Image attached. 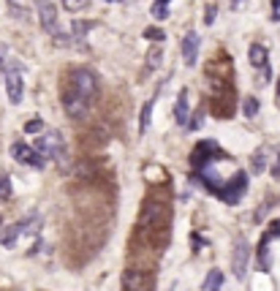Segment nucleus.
<instances>
[{
    "instance_id": "obj_1",
    "label": "nucleus",
    "mask_w": 280,
    "mask_h": 291,
    "mask_svg": "<svg viewBox=\"0 0 280 291\" xmlns=\"http://www.w3.org/2000/svg\"><path fill=\"white\" fill-rule=\"evenodd\" d=\"M68 84L79 93V96H85L87 101H93L98 96V76H95L90 68H74L68 74Z\"/></svg>"
},
{
    "instance_id": "obj_2",
    "label": "nucleus",
    "mask_w": 280,
    "mask_h": 291,
    "mask_svg": "<svg viewBox=\"0 0 280 291\" xmlns=\"http://www.w3.org/2000/svg\"><path fill=\"white\" fill-rule=\"evenodd\" d=\"M33 150L41 153L44 158H58V161H60L63 155H66V141H63L60 131H46V133H41V136H38Z\"/></svg>"
},
{
    "instance_id": "obj_3",
    "label": "nucleus",
    "mask_w": 280,
    "mask_h": 291,
    "mask_svg": "<svg viewBox=\"0 0 280 291\" xmlns=\"http://www.w3.org/2000/svg\"><path fill=\"white\" fill-rule=\"evenodd\" d=\"M11 158L17 163H25V166H33V169H44L46 166L44 155L36 153L30 144H25V141H14V144H11Z\"/></svg>"
},
{
    "instance_id": "obj_4",
    "label": "nucleus",
    "mask_w": 280,
    "mask_h": 291,
    "mask_svg": "<svg viewBox=\"0 0 280 291\" xmlns=\"http://www.w3.org/2000/svg\"><path fill=\"white\" fill-rule=\"evenodd\" d=\"M63 109L68 112V117H74V120H76V117H85L87 114L90 101H87L85 96H79V93L68 84V88L63 90Z\"/></svg>"
},
{
    "instance_id": "obj_5",
    "label": "nucleus",
    "mask_w": 280,
    "mask_h": 291,
    "mask_svg": "<svg viewBox=\"0 0 280 291\" xmlns=\"http://www.w3.org/2000/svg\"><path fill=\"white\" fill-rule=\"evenodd\" d=\"M247 261H250V245H247L245 237H239L234 242V253H231V267H234V278L237 280H245Z\"/></svg>"
},
{
    "instance_id": "obj_6",
    "label": "nucleus",
    "mask_w": 280,
    "mask_h": 291,
    "mask_svg": "<svg viewBox=\"0 0 280 291\" xmlns=\"http://www.w3.org/2000/svg\"><path fill=\"white\" fill-rule=\"evenodd\" d=\"M36 3V11H38V22L46 33L58 36V9H54L52 0H33Z\"/></svg>"
},
{
    "instance_id": "obj_7",
    "label": "nucleus",
    "mask_w": 280,
    "mask_h": 291,
    "mask_svg": "<svg viewBox=\"0 0 280 291\" xmlns=\"http://www.w3.org/2000/svg\"><path fill=\"white\" fill-rule=\"evenodd\" d=\"M6 90H9V101L11 104H19L22 96H25V84H22V74H19V63L6 68Z\"/></svg>"
},
{
    "instance_id": "obj_8",
    "label": "nucleus",
    "mask_w": 280,
    "mask_h": 291,
    "mask_svg": "<svg viewBox=\"0 0 280 291\" xmlns=\"http://www.w3.org/2000/svg\"><path fill=\"white\" fill-rule=\"evenodd\" d=\"M182 60H185V66H196L199 60V33H185L182 38Z\"/></svg>"
},
{
    "instance_id": "obj_9",
    "label": "nucleus",
    "mask_w": 280,
    "mask_h": 291,
    "mask_svg": "<svg viewBox=\"0 0 280 291\" xmlns=\"http://www.w3.org/2000/svg\"><path fill=\"white\" fill-rule=\"evenodd\" d=\"M123 286H125L128 291H150V286H147V275L139 272V270H128V272H123Z\"/></svg>"
},
{
    "instance_id": "obj_10",
    "label": "nucleus",
    "mask_w": 280,
    "mask_h": 291,
    "mask_svg": "<svg viewBox=\"0 0 280 291\" xmlns=\"http://www.w3.org/2000/svg\"><path fill=\"white\" fill-rule=\"evenodd\" d=\"M247 60H250L253 68H267L269 66V63H267V46L253 44L250 49H247Z\"/></svg>"
},
{
    "instance_id": "obj_11",
    "label": "nucleus",
    "mask_w": 280,
    "mask_h": 291,
    "mask_svg": "<svg viewBox=\"0 0 280 291\" xmlns=\"http://www.w3.org/2000/svg\"><path fill=\"white\" fill-rule=\"evenodd\" d=\"M174 120L180 125H188V90H180L177 106H174Z\"/></svg>"
},
{
    "instance_id": "obj_12",
    "label": "nucleus",
    "mask_w": 280,
    "mask_h": 291,
    "mask_svg": "<svg viewBox=\"0 0 280 291\" xmlns=\"http://www.w3.org/2000/svg\"><path fill=\"white\" fill-rule=\"evenodd\" d=\"M223 288V272L220 270H210L202 283V291H220Z\"/></svg>"
},
{
    "instance_id": "obj_13",
    "label": "nucleus",
    "mask_w": 280,
    "mask_h": 291,
    "mask_svg": "<svg viewBox=\"0 0 280 291\" xmlns=\"http://www.w3.org/2000/svg\"><path fill=\"white\" fill-rule=\"evenodd\" d=\"M259 267L264 272L272 267V256H269V240L267 237H261V242H259Z\"/></svg>"
},
{
    "instance_id": "obj_14",
    "label": "nucleus",
    "mask_w": 280,
    "mask_h": 291,
    "mask_svg": "<svg viewBox=\"0 0 280 291\" xmlns=\"http://www.w3.org/2000/svg\"><path fill=\"white\" fill-rule=\"evenodd\" d=\"M153 106H155V98L147 101V104L142 106V114H139V133H147L150 120H153Z\"/></svg>"
},
{
    "instance_id": "obj_15",
    "label": "nucleus",
    "mask_w": 280,
    "mask_h": 291,
    "mask_svg": "<svg viewBox=\"0 0 280 291\" xmlns=\"http://www.w3.org/2000/svg\"><path fill=\"white\" fill-rule=\"evenodd\" d=\"M163 215H166V210H163L158 201H150L147 207H145V212H142L145 223H155V218H163Z\"/></svg>"
},
{
    "instance_id": "obj_16",
    "label": "nucleus",
    "mask_w": 280,
    "mask_h": 291,
    "mask_svg": "<svg viewBox=\"0 0 280 291\" xmlns=\"http://www.w3.org/2000/svg\"><path fill=\"white\" fill-rule=\"evenodd\" d=\"M264 166H267V147H259L253 155V163H250V169H253V174H261Z\"/></svg>"
},
{
    "instance_id": "obj_17",
    "label": "nucleus",
    "mask_w": 280,
    "mask_h": 291,
    "mask_svg": "<svg viewBox=\"0 0 280 291\" xmlns=\"http://www.w3.org/2000/svg\"><path fill=\"white\" fill-rule=\"evenodd\" d=\"M161 54H163L161 46H153V49H150V54H147V74H153V71L161 66Z\"/></svg>"
},
{
    "instance_id": "obj_18",
    "label": "nucleus",
    "mask_w": 280,
    "mask_h": 291,
    "mask_svg": "<svg viewBox=\"0 0 280 291\" xmlns=\"http://www.w3.org/2000/svg\"><path fill=\"white\" fill-rule=\"evenodd\" d=\"M71 25H74V27H71V33H74V38H85L87 33H90V30H93V25H95V22H71Z\"/></svg>"
},
{
    "instance_id": "obj_19",
    "label": "nucleus",
    "mask_w": 280,
    "mask_h": 291,
    "mask_svg": "<svg viewBox=\"0 0 280 291\" xmlns=\"http://www.w3.org/2000/svg\"><path fill=\"white\" fill-rule=\"evenodd\" d=\"M242 112H245V117H256V114H259V98L247 96L242 101Z\"/></svg>"
},
{
    "instance_id": "obj_20",
    "label": "nucleus",
    "mask_w": 280,
    "mask_h": 291,
    "mask_svg": "<svg viewBox=\"0 0 280 291\" xmlns=\"http://www.w3.org/2000/svg\"><path fill=\"white\" fill-rule=\"evenodd\" d=\"M0 199H11V180L9 174H0Z\"/></svg>"
},
{
    "instance_id": "obj_21",
    "label": "nucleus",
    "mask_w": 280,
    "mask_h": 291,
    "mask_svg": "<svg viewBox=\"0 0 280 291\" xmlns=\"http://www.w3.org/2000/svg\"><path fill=\"white\" fill-rule=\"evenodd\" d=\"M63 6H66V11H82L90 6V0H63Z\"/></svg>"
},
{
    "instance_id": "obj_22",
    "label": "nucleus",
    "mask_w": 280,
    "mask_h": 291,
    "mask_svg": "<svg viewBox=\"0 0 280 291\" xmlns=\"http://www.w3.org/2000/svg\"><path fill=\"white\" fill-rule=\"evenodd\" d=\"M145 38H147V41H158V44H161L163 38H166V33H163L161 27H147L145 30Z\"/></svg>"
},
{
    "instance_id": "obj_23",
    "label": "nucleus",
    "mask_w": 280,
    "mask_h": 291,
    "mask_svg": "<svg viewBox=\"0 0 280 291\" xmlns=\"http://www.w3.org/2000/svg\"><path fill=\"white\" fill-rule=\"evenodd\" d=\"M41 131H44V120H30V123H25V133H30V136H38Z\"/></svg>"
},
{
    "instance_id": "obj_24",
    "label": "nucleus",
    "mask_w": 280,
    "mask_h": 291,
    "mask_svg": "<svg viewBox=\"0 0 280 291\" xmlns=\"http://www.w3.org/2000/svg\"><path fill=\"white\" fill-rule=\"evenodd\" d=\"M153 17H155V19H166V17H169V6L155 3V6H153Z\"/></svg>"
},
{
    "instance_id": "obj_25",
    "label": "nucleus",
    "mask_w": 280,
    "mask_h": 291,
    "mask_svg": "<svg viewBox=\"0 0 280 291\" xmlns=\"http://www.w3.org/2000/svg\"><path fill=\"white\" fill-rule=\"evenodd\" d=\"M215 17H218V9H215V6L210 3V6L204 9V25H212V22H215Z\"/></svg>"
},
{
    "instance_id": "obj_26",
    "label": "nucleus",
    "mask_w": 280,
    "mask_h": 291,
    "mask_svg": "<svg viewBox=\"0 0 280 291\" xmlns=\"http://www.w3.org/2000/svg\"><path fill=\"white\" fill-rule=\"evenodd\" d=\"M264 237H267V240H272V237H280V221H275V223H272V229H269L267 234H264Z\"/></svg>"
},
{
    "instance_id": "obj_27",
    "label": "nucleus",
    "mask_w": 280,
    "mask_h": 291,
    "mask_svg": "<svg viewBox=\"0 0 280 291\" xmlns=\"http://www.w3.org/2000/svg\"><path fill=\"white\" fill-rule=\"evenodd\" d=\"M269 3H272V9H275V11L280 14V0H269Z\"/></svg>"
},
{
    "instance_id": "obj_28",
    "label": "nucleus",
    "mask_w": 280,
    "mask_h": 291,
    "mask_svg": "<svg viewBox=\"0 0 280 291\" xmlns=\"http://www.w3.org/2000/svg\"><path fill=\"white\" fill-rule=\"evenodd\" d=\"M3 57H6V44H0V63H3Z\"/></svg>"
},
{
    "instance_id": "obj_29",
    "label": "nucleus",
    "mask_w": 280,
    "mask_h": 291,
    "mask_svg": "<svg viewBox=\"0 0 280 291\" xmlns=\"http://www.w3.org/2000/svg\"><path fill=\"white\" fill-rule=\"evenodd\" d=\"M158 3H161V6H169V3H172V0H158Z\"/></svg>"
},
{
    "instance_id": "obj_30",
    "label": "nucleus",
    "mask_w": 280,
    "mask_h": 291,
    "mask_svg": "<svg viewBox=\"0 0 280 291\" xmlns=\"http://www.w3.org/2000/svg\"><path fill=\"white\" fill-rule=\"evenodd\" d=\"M277 98H280V82H277Z\"/></svg>"
},
{
    "instance_id": "obj_31",
    "label": "nucleus",
    "mask_w": 280,
    "mask_h": 291,
    "mask_svg": "<svg viewBox=\"0 0 280 291\" xmlns=\"http://www.w3.org/2000/svg\"><path fill=\"white\" fill-rule=\"evenodd\" d=\"M106 3H120V0H106Z\"/></svg>"
},
{
    "instance_id": "obj_32",
    "label": "nucleus",
    "mask_w": 280,
    "mask_h": 291,
    "mask_svg": "<svg viewBox=\"0 0 280 291\" xmlns=\"http://www.w3.org/2000/svg\"><path fill=\"white\" fill-rule=\"evenodd\" d=\"M275 163H277V166H280V158H277V161H275Z\"/></svg>"
}]
</instances>
